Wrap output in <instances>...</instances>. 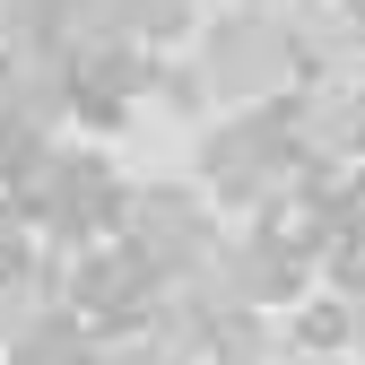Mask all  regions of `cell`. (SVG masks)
<instances>
[{"label":"cell","mask_w":365,"mask_h":365,"mask_svg":"<svg viewBox=\"0 0 365 365\" xmlns=\"http://www.w3.org/2000/svg\"><path fill=\"white\" fill-rule=\"evenodd\" d=\"M140 235H148V261L192 269V261H209L217 226H209L200 200H182V192H140Z\"/></svg>","instance_id":"cell-3"},{"label":"cell","mask_w":365,"mask_h":365,"mask_svg":"<svg viewBox=\"0 0 365 365\" xmlns=\"http://www.w3.org/2000/svg\"><path fill=\"white\" fill-rule=\"evenodd\" d=\"M226 365H252V348H235V356H226Z\"/></svg>","instance_id":"cell-6"},{"label":"cell","mask_w":365,"mask_h":365,"mask_svg":"<svg viewBox=\"0 0 365 365\" xmlns=\"http://www.w3.org/2000/svg\"><path fill=\"white\" fill-rule=\"evenodd\" d=\"M35 209L53 217V226H105L113 209H122V192H113V165L105 157H53L43 165V182H35Z\"/></svg>","instance_id":"cell-2"},{"label":"cell","mask_w":365,"mask_h":365,"mask_svg":"<svg viewBox=\"0 0 365 365\" xmlns=\"http://www.w3.org/2000/svg\"><path fill=\"white\" fill-rule=\"evenodd\" d=\"M9 365H96V348H87V331L78 322H26L18 331V348H9Z\"/></svg>","instance_id":"cell-5"},{"label":"cell","mask_w":365,"mask_h":365,"mask_svg":"<svg viewBox=\"0 0 365 365\" xmlns=\"http://www.w3.org/2000/svg\"><path fill=\"white\" fill-rule=\"evenodd\" d=\"M287 35L269 26V18H217L209 43H200V78L217 87V96H261V87H279L287 78Z\"/></svg>","instance_id":"cell-1"},{"label":"cell","mask_w":365,"mask_h":365,"mask_svg":"<svg viewBox=\"0 0 365 365\" xmlns=\"http://www.w3.org/2000/svg\"><path fill=\"white\" fill-rule=\"evenodd\" d=\"M78 304L96 322H140L157 304V279H148V252H96L78 269Z\"/></svg>","instance_id":"cell-4"}]
</instances>
